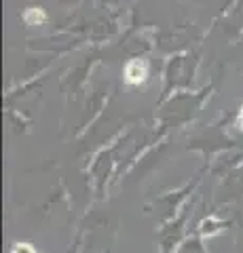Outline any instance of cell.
I'll use <instances>...</instances> for the list:
<instances>
[{
  "instance_id": "obj_1",
  "label": "cell",
  "mask_w": 243,
  "mask_h": 253,
  "mask_svg": "<svg viewBox=\"0 0 243 253\" xmlns=\"http://www.w3.org/2000/svg\"><path fill=\"white\" fill-rule=\"evenodd\" d=\"M125 83L127 84H142L148 78V61L146 59H131L125 66Z\"/></svg>"
},
{
  "instance_id": "obj_2",
  "label": "cell",
  "mask_w": 243,
  "mask_h": 253,
  "mask_svg": "<svg viewBox=\"0 0 243 253\" xmlns=\"http://www.w3.org/2000/svg\"><path fill=\"white\" fill-rule=\"evenodd\" d=\"M23 19H26V23H30V26H41V23L47 21V15L43 9H38V6H30V9H26V13H23Z\"/></svg>"
},
{
  "instance_id": "obj_3",
  "label": "cell",
  "mask_w": 243,
  "mask_h": 253,
  "mask_svg": "<svg viewBox=\"0 0 243 253\" xmlns=\"http://www.w3.org/2000/svg\"><path fill=\"white\" fill-rule=\"evenodd\" d=\"M239 123L243 125V110H241V114H239Z\"/></svg>"
}]
</instances>
